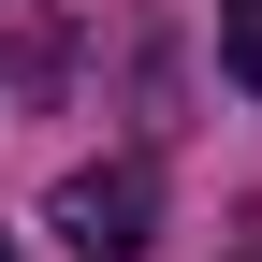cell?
I'll list each match as a JSON object with an SVG mask.
<instances>
[{
	"label": "cell",
	"mask_w": 262,
	"mask_h": 262,
	"mask_svg": "<svg viewBox=\"0 0 262 262\" xmlns=\"http://www.w3.org/2000/svg\"><path fill=\"white\" fill-rule=\"evenodd\" d=\"M146 204H160V175L146 160H88V175H58V248L73 262H146Z\"/></svg>",
	"instance_id": "obj_1"
},
{
	"label": "cell",
	"mask_w": 262,
	"mask_h": 262,
	"mask_svg": "<svg viewBox=\"0 0 262 262\" xmlns=\"http://www.w3.org/2000/svg\"><path fill=\"white\" fill-rule=\"evenodd\" d=\"M219 58H233V88H262V0H219Z\"/></svg>",
	"instance_id": "obj_2"
},
{
	"label": "cell",
	"mask_w": 262,
	"mask_h": 262,
	"mask_svg": "<svg viewBox=\"0 0 262 262\" xmlns=\"http://www.w3.org/2000/svg\"><path fill=\"white\" fill-rule=\"evenodd\" d=\"M0 262H15V233H0Z\"/></svg>",
	"instance_id": "obj_3"
}]
</instances>
